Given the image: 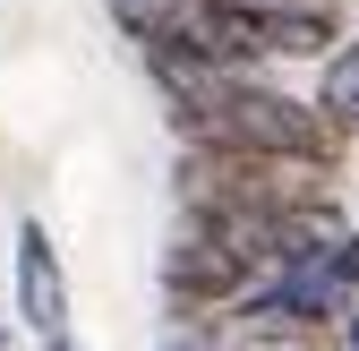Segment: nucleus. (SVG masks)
Masks as SVG:
<instances>
[{
    "label": "nucleus",
    "instance_id": "f03ea898",
    "mask_svg": "<svg viewBox=\"0 0 359 351\" xmlns=\"http://www.w3.org/2000/svg\"><path fill=\"white\" fill-rule=\"evenodd\" d=\"M163 291H171V317H222L231 300L257 291V266L214 223H180L163 249Z\"/></svg>",
    "mask_w": 359,
    "mask_h": 351
},
{
    "label": "nucleus",
    "instance_id": "39448f33",
    "mask_svg": "<svg viewBox=\"0 0 359 351\" xmlns=\"http://www.w3.org/2000/svg\"><path fill=\"white\" fill-rule=\"evenodd\" d=\"M317 112H334L342 128H359V34L325 52V77H317Z\"/></svg>",
    "mask_w": 359,
    "mask_h": 351
},
{
    "label": "nucleus",
    "instance_id": "1a4fd4ad",
    "mask_svg": "<svg viewBox=\"0 0 359 351\" xmlns=\"http://www.w3.org/2000/svg\"><path fill=\"white\" fill-rule=\"evenodd\" d=\"M163 351H197V343H163Z\"/></svg>",
    "mask_w": 359,
    "mask_h": 351
},
{
    "label": "nucleus",
    "instance_id": "0eeeda50",
    "mask_svg": "<svg viewBox=\"0 0 359 351\" xmlns=\"http://www.w3.org/2000/svg\"><path fill=\"white\" fill-rule=\"evenodd\" d=\"M342 351H359V309H351V317H342Z\"/></svg>",
    "mask_w": 359,
    "mask_h": 351
},
{
    "label": "nucleus",
    "instance_id": "6e6552de",
    "mask_svg": "<svg viewBox=\"0 0 359 351\" xmlns=\"http://www.w3.org/2000/svg\"><path fill=\"white\" fill-rule=\"evenodd\" d=\"M231 9H257V18H265V9H291V0H231Z\"/></svg>",
    "mask_w": 359,
    "mask_h": 351
},
{
    "label": "nucleus",
    "instance_id": "20e7f679",
    "mask_svg": "<svg viewBox=\"0 0 359 351\" xmlns=\"http://www.w3.org/2000/svg\"><path fill=\"white\" fill-rule=\"evenodd\" d=\"M257 43H265V60H325L334 52V18L308 9V0H291V9L257 18Z\"/></svg>",
    "mask_w": 359,
    "mask_h": 351
},
{
    "label": "nucleus",
    "instance_id": "9d476101",
    "mask_svg": "<svg viewBox=\"0 0 359 351\" xmlns=\"http://www.w3.org/2000/svg\"><path fill=\"white\" fill-rule=\"evenodd\" d=\"M43 351H69V343H43Z\"/></svg>",
    "mask_w": 359,
    "mask_h": 351
},
{
    "label": "nucleus",
    "instance_id": "423d86ee",
    "mask_svg": "<svg viewBox=\"0 0 359 351\" xmlns=\"http://www.w3.org/2000/svg\"><path fill=\"white\" fill-rule=\"evenodd\" d=\"M325 266H334V274H342V283H351V291H359V232H342V249H334V257H325Z\"/></svg>",
    "mask_w": 359,
    "mask_h": 351
},
{
    "label": "nucleus",
    "instance_id": "7ed1b4c3",
    "mask_svg": "<svg viewBox=\"0 0 359 351\" xmlns=\"http://www.w3.org/2000/svg\"><path fill=\"white\" fill-rule=\"evenodd\" d=\"M18 326L34 343H69V283H60V249L43 232V214L18 223Z\"/></svg>",
    "mask_w": 359,
    "mask_h": 351
},
{
    "label": "nucleus",
    "instance_id": "f257e3e1",
    "mask_svg": "<svg viewBox=\"0 0 359 351\" xmlns=\"http://www.w3.org/2000/svg\"><path fill=\"white\" fill-rule=\"evenodd\" d=\"M180 206L189 223H257V214H283V206H308L325 197L334 180L308 163H274V154H214V146H189L180 154Z\"/></svg>",
    "mask_w": 359,
    "mask_h": 351
}]
</instances>
